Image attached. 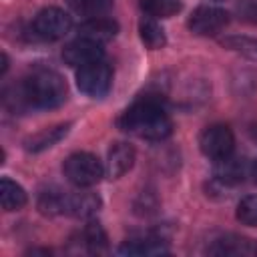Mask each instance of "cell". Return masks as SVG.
I'll return each instance as SVG.
<instances>
[{
	"label": "cell",
	"instance_id": "ba28073f",
	"mask_svg": "<svg viewBox=\"0 0 257 257\" xmlns=\"http://www.w3.org/2000/svg\"><path fill=\"white\" fill-rule=\"evenodd\" d=\"M102 56H104L102 44L86 40V38H76L74 42L66 44L64 50H62L64 62L70 64V66H76V68H82L86 64L98 62V60H102Z\"/></svg>",
	"mask_w": 257,
	"mask_h": 257
},
{
	"label": "cell",
	"instance_id": "2e32d148",
	"mask_svg": "<svg viewBox=\"0 0 257 257\" xmlns=\"http://www.w3.org/2000/svg\"><path fill=\"white\" fill-rule=\"evenodd\" d=\"M66 201H68V193L50 189V191L40 193L38 209L44 215H62V213H66Z\"/></svg>",
	"mask_w": 257,
	"mask_h": 257
},
{
	"label": "cell",
	"instance_id": "5bb4252c",
	"mask_svg": "<svg viewBox=\"0 0 257 257\" xmlns=\"http://www.w3.org/2000/svg\"><path fill=\"white\" fill-rule=\"evenodd\" d=\"M118 253L122 255H159V253H167V247L163 245L161 239L155 237H143V239H131L126 241Z\"/></svg>",
	"mask_w": 257,
	"mask_h": 257
},
{
	"label": "cell",
	"instance_id": "9c48e42d",
	"mask_svg": "<svg viewBox=\"0 0 257 257\" xmlns=\"http://www.w3.org/2000/svg\"><path fill=\"white\" fill-rule=\"evenodd\" d=\"M116 30H118V24L114 20L104 18V16H94L78 26V38H86V40L104 44L116 34Z\"/></svg>",
	"mask_w": 257,
	"mask_h": 257
},
{
	"label": "cell",
	"instance_id": "d6986e66",
	"mask_svg": "<svg viewBox=\"0 0 257 257\" xmlns=\"http://www.w3.org/2000/svg\"><path fill=\"white\" fill-rule=\"evenodd\" d=\"M143 8L153 18H171L181 10V0H143Z\"/></svg>",
	"mask_w": 257,
	"mask_h": 257
},
{
	"label": "cell",
	"instance_id": "603a6c76",
	"mask_svg": "<svg viewBox=\"0 0 257 257\" xmlns=\"http://www.w3.org/2000/svg\"><path fill=\"white\" fill-rule=\"evenodd\" d=\"M227 46L239 50V52H245L249 56H257V40H249V38H229L225 40Z\"/></svg>",
	"mask_w": 257,
	"mask_h": 257
},
{
	"label": "cell",
	"instance_id": "8992f818",
	"mask_svg": "<svg viewBox=\"0 0 257 257\" xmlns=\"http://www.w3.org/2000/svg\"><path fill=\"white\" fill-rule=\"evenodd\" d=\"M72 18L60 8H42L34 18V32L44 40H58L68 34Z\"/></svg>",
	"mask_w": 257,
	"mask_h": 257
},
{
	"label": "cell",
	"instance_id": "9a60e30c",
	"mask_svg": "<svg viewBox=\"0 0 257 257\" xmlns=\"http://www.w3.org/2000/svg\"><path fill=\"white\" fill-rule=\"evenodd\" d=\"M68 133V124H60V126H52V128H44L42 133L34 135L32 139L26 141V149L28 151H42V149H48L52 147L54 143H58L64 135Z\"/></svg>",
	"mask_w": 257,
	"mask_h": 257
},
{
	"label": "cell",
	"instance_id": "484cf974",
	"mask_svg": "<svg viewBox=\"0 0 257 257\" xmlns=\"http://www.w3.org/2000/svg\"><path fill=\"white\" fill-rule=\"evenodd\" d=\"M255 251H257V249H255Z\"/></svg>",
	"mask_w": 257,
	"mask_h": 257
},
{
	"label": "cell",
	"instance_id": "6da1fadb",
	"mask_svg": "<svg viewBox=\"0 0 257 257\" xmlns=\"http://www.w3.org/2000/svg\"><path fill=\"white\" fill-rule=\"evenodd\" d=\"M118 124L122 131L147 141H163L173 131V122L167 110L155 98L137 100L133 106H128L122 112Z\"/></svg>",
	"mask_w": 257,
	"mask_h": 257
},
{
	"label": "cell",
	"instance_id": "30bf717a",
	"mask_svg": "<svg viewBox=\"0 0 257 257\" xmlns=\"http://www.w3.org/2000/svg\"><path fill=\"white\" fill-rule=\"evenodd\" d=\"M135 163V149L126 143H114L108 151V161H106V173L112 179L122 177Z\"/></svg>",
	"mask_w": 257,
	"mask_h": 257
},
{
	"label": "cell",
	"instance_id": "44dd1931",
	"mask_svg": "<svg viewBox=\"0 0 257 257\" xmlns=\"http://www.w3.org/2000/svg\"><path fill=\"white\" fill-rule=\"evenodd\" d=\"M211 251L219 253V255H239V253H251V247H249V243L245 239L227 237V239H219L217 245Z\"/></svg>",
	"mask_w": 257,
	"mask_h": 257
},
{
	"label": "cell",
	"instance_id": "5b68a950",
	"mask_svg": "<svg viewBox=\"0 0 257 257\" xmlns=\"http://www.w3.org/2000/svg\"><path fill=\"white\" fill-rule=\"evenodd\" d=\"M199 147L205 157H209L213 161H221V159L233 155L235 139L227 124H211L201 133Z\"/></svg>",
	"mask_w": 257,
	"mask_h": 257
},
{
	"label": "cell",
	"instance_id": "7a4b0ae2",
	"mask_svg": "<svg viewBox=\"0 0 257 257\" xmlns=\"http://www.w3.org/2000/svg\"><path fill=\"white\" fill-rule=\"evenodd\" d=\"M22 98L26 104L36 108H54L66 98V82L64 78L48 68H38L28 74L22 82Z\"/></svg>",
	"mask_w": 257,
	"mask_h": 257
},
{
	"label": "cell",
	"instance_id": "4fadbf2b",
	"mask_svg": "<svg viewBox=\"0 0 257 257\" xmlns=\"http://www.w3.org/2000/svg\"><path fill=\"white\" fill-rule=\"evenodd\" d=\"M0 203L4 211H16L26 205V191L12 179L4 177L0 181Z\"/></svg>",
	"mask_w": 257,
	"mask_h": 257
},
{
	"label": "cell",
	"instance_id": "8fae6325",
	"mask_svg": "<svg viewBox=\"0 0 257 257\" xmlns=\"http://www.w3.org/2000/svg\"><path fill=\"white\" fill-rule=\"evenodd\" d=\"M247 175H251V165L245 159H237L233 155L217 161L215 165V177L221 183H241Z\"/></svg>",
	"mask_w": 257,
	"mask_h": 257
},
{
	"label": "cell",
	"instance_id": "277c9868",
	"mask_svg": "<svg viewBox=\"0 0 257 257\" xmlns=\"http://www.w3.org/2000/svg\"><path fill=\"white\" fill-rule=\"evenodd\" d=\"M76 84L88 96H94V98L104 96L108 92L110 84H112V68L104 60L86 64V66L78 68V72H76Z\"/></svg>",
	"mask_w": 257,
	"mask_h": 257
},
{
	"label": "cell",
	"instance_id": "7402d4cb",
	"mask_svg": "<svg viewBox=\"0 0 257 257\" xmlns=\"http://www.w3.org/2000/svg\"><path fill=\"white\" fill-rule=\"evenodd\" d=\"M237 219L251 227L257 225V195H249L237 205Z\"/></svg>",
	"mask_w": 257,
	"mask_h": 257
},
{
	"label": "cell",
	"instance_id": "52a82bcc",
	"mask_svg": "<svg viewBox=\"0 0 257 257\" xmlns=\"http://www.w3.org/2000/svg\"><path fill=\"white\" fill-rule=\"evenodd\" d=\"M227 22L229 14L225 10L215 6H199L189 18V28L199 36H213L221 32L227 26Z\"/></svg>",
	"mask_w": 257,
	"mask_h": 257
},
{
	"label": "cell",
	"instance_id": "ffe728a7",
	"mask_svg": "<svg viewBox=\"0 0 257 257\" xmlns=\"http://www.w3.org/2000/svg\"><path fill=\"white\" fill-rule=\"evenodd\" d=\"M90 253H100L106 249V233L98 223H88L80 235Z\"/></svg>",
	"mask_w": 257,
	"mask_h": 257
},
{
	"label": "cell",
	"instance_id": "e0dca14e",
	"mask_svg": "<svg viewBox=\"0 0 257 257\" xmlns=\"http://www.w3.org/2000/svg\"><path fill=\"white\" fill-rule=\"evenodd\" d=\"M139 32H141V40H143L149 48H153V50L163 48L165 42H167V38H165V30H163L153 18L143 20V22L139 24Z\"/></svg>",
	"mask_w": 257,
	"mask_h": 257
},
{
	"label": "cell",
	"instance_id": "7c38bea8",
	"mask_svg": "<svg viewBox=\"0 0 257 257\" xmlns=\"http://www.w3.org/2000/svg\"><path fill=\"white\" fill-rule=\"evenodd\" d=\"M98 209H100V199L94 193H88V191L68 193L66 215H74V217L86 219V217H92Z\"/></svg>",
	"mask_w": 257,
	"mask_h": 257
},
{
	"label": "cell",
	"instance_id": "ac0fdd59",
	"mask_svg": "<svg viewBox=\"0 0 257 257\" xmlns=\"http://www.w3.org/2000/svg\"><path fill=\"white\" fill-rule=\"evenodd\" d=\"M66 2L76 14L94 18V16H102L112 6L114 0H66Z\"/></svg>",
	"mask_w": 257,
	"mask_h": 257
},
{
	"label": "cell",
	"instance_id": "d4e9b609",
	"mask_svg": "<svg viewBox=\"0 0 257 257\" xmlns=\"http://www.w3.org/2000/svg\"><path fill=\"white\" fill-rule=\"evenodd\" d=\"M255 128H257V126H255ZM255 139H257V131H255Z\"/></svg>",
	"mask_w": 257,
	"mask_h": 257
},
{
	"label": "cell",
	"instance_id": "cb8c5ba5",
	"mask_svg": "<svg viewBox=\"0 0 257 257\" xmlns=\"http://www.w3.org/2000/svg\"><path fill=\"white\" fill-rule=\"evenodd\" d=\"M251 177L257 181V161H255V163H251Z\"/></svg>",
	"mask_w": 257,
	"mask_h": 257
},
{
	"label": "cell",
	"instance_id": "3957f363",
	"mask_svg": "<svg viewBox=\"0 0 257 257\" xmlns=\"http://www.w3.org/2000/svg\"><path fill=\"white\" fill-rule=\"evenodd\" d=\"M62 169H64V177L76 187H92L104 175L102 163L90 153H74V155H70L64 161Z\"/></svg>",
	"mask_w": 257,
	"mask_h": 257
}]
</instances>
